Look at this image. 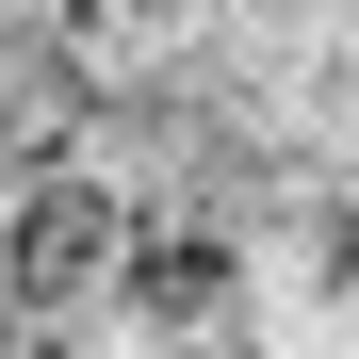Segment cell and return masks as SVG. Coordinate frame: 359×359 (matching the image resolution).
<instances>
[{"instance_id":"1","label":"cell","mask_w":359,"mask_h":359,"mask_svg":"<svg viewBox=\"0 0 359 359\" xmlns=\"http://www.w3.org/2000/svg\"><path fill=\"white\" fill-rule=\"evenodd\" d=\"M82 262H98V196H33V212H17V278H33V294H66Z\"/></svg>"}]
</instances>
